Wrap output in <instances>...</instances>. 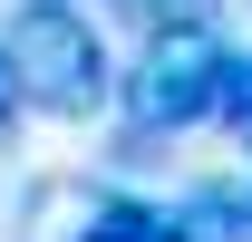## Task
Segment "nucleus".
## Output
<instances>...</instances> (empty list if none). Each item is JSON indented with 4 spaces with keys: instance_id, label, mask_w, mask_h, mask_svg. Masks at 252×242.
Returning <instances> with one entry per match:
<instances>
[{
    "instance_id": "1",
    "label": "nucleus",
    "mask_w": 252,
    "mask_h": 242,
    "mask_svg": "<svg viewBox=\"0 0 252 242\" xmlns=\"http://www.w3.org/2000/svg\"><path fill=\"white\" fill-rule=\"evenodd\" d=\"M0 78H10L20 117L97 126L107 97H117V49H107L88 0H10V20H0Z\"/></svg>"
},
{
    "instance_id": "2",
    "label": "nucleus",
    "mask_w": 252,
    "mask_h": 242,
    "mask_svg": "<svg viewBox=\"0 0 252 242\" xmlns=\"http://www.w3.org/2000/svg\"><path fill=\"white\" fill-rule=\"evenodd\" d=\"M223 30H146L136 59L117 68V107L136 146H175L194 126H214V78H223Z\"/></svg>"
},
{
    "instance_id": "3",
    "label": "nucleus",
    "mask_w": 252,
    "mask_h": 242,
    "mask_svg": "<svg viewBox=\"0 0 252 242\" xmlns=\"http://www.w3.org/2000/svg\"><path fill=\"white\" fill-rule=\"evenodd\" d=\"M165 242H252V184H194L165 204Z\"/></svg>"
},
{
    "instance_id": "4",
    "label": "nucleus",
    "mask_w": 252,
    "mask_h": 242,
    "mask_svg": "<svg viewBox=\"0 0 252 242\" xmlns=\"http://www.w3.org/2000/svg\"><path fill=\"white\" fill-rule=\"evenodd\" d=\"M214 126L252 155V49H223V78H214Z\"/></svg>"
},
{
    "instance_id": "5",
    "label": "nucleus",
    "mask_w": 252,
    "mask_h": 242,
    "mask_svg": "<svg viewBox=\"0 0 252 242\" xmlns=\"http://www.w3.org/2000/svg\"><path fill=\"white\" fill-rule=\"evenodd\" d=\"M136 30H223V0H117Z\"/></svg>"
},
{
    "instance_id": "6",
    "label": "nucleus",
    "mask_w": 252,
    "mask_h": 242,
    "mask_svg": "<svg viewBox=\"0 0 252 242\" xmlns=\"http://www.w3.org/2000/svg\"><path fill=\"white\" fill-rule=\"evenodd\" d=\"M10 126H20V107H10V78H0V136H10Z\"/></svg>"
}]
</instances>
